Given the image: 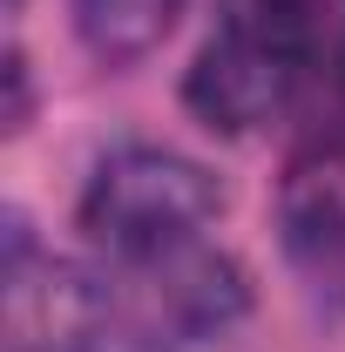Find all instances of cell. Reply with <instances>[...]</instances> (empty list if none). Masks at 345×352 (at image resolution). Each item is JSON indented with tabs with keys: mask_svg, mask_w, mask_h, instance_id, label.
Segmentation results:
<instances>
[{
	"mask_svg": "<svg viewBox=\"0 0 345 352\" xmlns=\"http://www.w3.org/2000/svg\"><path fill=\"white\" fill-rule=\"evenodd\" d=\"M244 311V271L203 244L149 258H7V346L14 352H183Z\"/></svg>",
	"mask_w": 345,
	"mask_h": 352,
	"instance_id": "obj_1",
	"label": "cell"
},
{
	"mask_svg": "<svg viewBox=\"0 0 345 352\" xmlns=\"http://www.w3.org/2000/svg\"><path fill=\"white\" fill-rule=\"evenodd\" d=\"M332 0H223L197 68H190V109L223 135L271 122L298 95L311 54L325 41Z\"/></svg>",
	"mask_w": 345,
	"mask_h": 352,
	"instance_id": "obj_2",
	"label": "cell"
},
{
	"mask_svg": "<svg viewBox=\"0 0 345 352\" xmlns=\"http://www.w3.org/2000/svg\"><path fill=\"white\" fill-rule=\"evenodd\" d=\"M216 217V183L170 149H115L82 190V230L109 258L183 251Z\"/></svg>",
	"mask_w": 345,
	"mask_h": 352,
	"instance_id": "obj_3",
	"label": "cell"
},
{
	"mask_svg": "<svg viewBox=\"0 0 345 352\" xmlns=\"http://www.w3.org/2000/svg\"><path fill=\"white\" fill-rule=\"evenodd\" d=\"M291 251L318 285H345V170H304L291 183Z\"/></svg>",
	"mask_w": 345,
	"mask_h": 352,
	"instance_id": "obj_4",
	"label": "cell"
},
{
	"mask_svg": "<svg viewBox=\"0 0 345 352\" xmlns=\"http://www.w3.org/2000/svg\"><path fill=\"white\" fill-rule=\"evenodd\" d=\"M176 14H183V0H75V28H82L88 54L109 68L142 61L176 28Z\"/></svg>",
	"mask_w": 345,
	"mask_h": 352,
	"instance_id": "obj_5",
	"label": "cell"
}]
</instances>
